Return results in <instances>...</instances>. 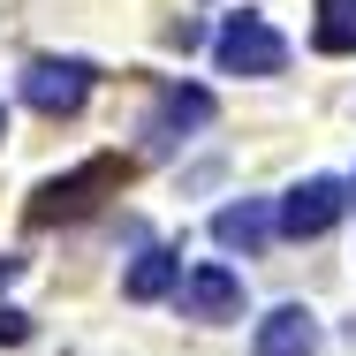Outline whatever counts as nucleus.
Instances as JSON below:
<instances>
[{"label":"nucleus","instance_id":"1","mask_svg":"<svg viewBox=\"0 0 356 356\" xmlns=\"http://www.w3.org/2000/svg\"><path fill=\"white\" fill-rule=\"evenodd\" d=\"M129 182V159H91V167H76V175H54V182H38L31 190V205H23V220L31 227H54V220H76L99 205V190H122Z\"/></svg>","mask_w":356,"mask_h":356},{"label":"nucleus","instance_id":"2","mask_svg":"<svg viewBox=\"0 0 356 356\" xmlns=\"http://www.w3.org/2000/svg\"><path fill=\"white\" fill-rule=\"evenodd\" d=\"M213 61H220V76H281L288 69V38L258 8H235L213 31Z\"/></svg>","mask_w":356,"mask_h":356},{"label":"nucleus","instance_id":"3","mask_svg":"<svg viewBox=\"0 0 356 356\" xmlns=\"http://www.w3.org/2000/svg\"><path fill=\"white\" fill-rule=\"evenodd\" d=\"M91 83H99L91 61H76V54H38V61L23 69V99H31L46 122H69V114H83Z\"/></svg>","mask_w":356,"mask_h":356},{"label":"nucleus","instance_id":"4","mask_svg":"<svg viewBox=\"0 0 356 356\" xmlns=\"http://www.w3.org/2000/svg\"><path fill=\"white\" fill-rule=\"evenodd\" d=\"M205 122H213V91L205 83H167L152 99V114H144V159H167L175 144L190 137V129H205Z\"/></svg>","mask_w":356,"mask_h":356},{"label":"nucleus","instance_id":"5","mask_svg":"<svg viewBox=\"0 0 356 356\" xmlns=\"http://www.w3.org/2000/svg\"><path fill=\"white\" fill-rule=\"evenodd\" d=\"M341 213H349V190H341L334 175H311V182H296V190L281 197V235L311 243V235H326Z\"/></svg>","mask_w":356,"mask_h":356},{"label":"nucleus","instance_id":"6","mask_svg":"<svg viewBox=\"0 0 356 356\" xmlns=\"http://www.w3.org/2000/svg\"><path fill=\"white\" fill-rule=\"evenodd\" d=\"M273 235H281V213H273L266 197H235V205H220V213H213V243H220V250L258 258Z\"/></svg>","mask_w":356,"mask_h":356},{"label":"nucleus","instance_id":"7","mask_svg":"<svg viewBox=\"0 0 356 356\" xmlns=\"http://www.w3.org/2000/svg\"><path fill=\"white\" fill-rule=\"evenodd\" d=\"M235 311H243V281H235L227 266H197V273L182 281V318L220 326V318H235Z\"/></svg>","mask_w":356,"mask_h":356},{"label":"nucleus","instance_id":"8","mask_svg":"<svg viewBox=\"0 0 356 356\" xmlns=\"http://www.w3.org/2000/svg\"><path fill=\"white\" fill-rule=\"evenodd\" d=\"M250 356H318V318H311L303 303L266 311V318H258V341H250Z\"/></svg>","mask_w":356,"mask_h":356},{"label":"nucleus","instance_id":"9","mask_svg":"<svg viewBox=\"0 0 356 356\" xmlns=\"http://www.w3.org/2000/svg\"><path fill=\"white\" fill-rule=\"evenodd\" d=\"M175 281H182V258L152 243V250L137 258V266H129V281H122V296H129V303H159V296H167Z\"/></svg>","mask_w":356,"mask_h":356},{"label":"nucleus","instance_id":"10","mask_svg":"<svg viewBox=\"0 0 356 356\" xmlns=\"http://www.w3.org/2000/svg\"><path fill=\"white\" fill-rule=\"evenodd\" d=\"M311 46L318 54H356V0H318V23H311Z\"/></svg>","mask_w":356,"mask_h":356},{"label":"nucleus","instance_id":"11","mask_svg":"<svg viewBox=\"0 0 356 356\" xmlns=\"http://www.w3.org/2000/svg\"><path fill=\"white\" fill-rule=\"evenodd\" d=\"M23 341H31V318H23V311H8V303H0V349H23Z\"/></svg>","mask_w":356,"mask_h":356},{"label":"nucleus","instance_id":"12","mask_svg":"<svg viewBox=\"0 0 356 356\" xmlns=\"http://www.w3.org/2000/svg\"><path fill=\"white\" fill-rule=\"evenodd\" d=\"M167 46H182V54H190V46H205V23H190V15H182V23H167Z\"/></svg>","mask_w":356,"mask_h":356},{"label":"nucleus","instance_id":"13","mask_svg":"<svg viewBox=\"0 0 356 356\" xmlns=\"http://www.w3.org/2000/svg\"><path fill=\"white\" fill-rule=\"evenodd\" d=\"M15 273H23V258H0V288L15 281Z\"/></svg>","mask_w":356,"mask_h":356},{"label":"nucleus","instance_id":"14","mask_svg":"<svg viewBox=\"0 0 356 356\" xmlns=\"http://www.w3.org/2000/svg\"><path fill=\"white\" fill-rule=\"evenodd\" d=\"M0 137H8V114H0Z\"/></svg>","mask_w":356,"mask_h":356},{"label":"nucleus","instance_id":"15","mask_svg":"<svg viewBox=\"0 0 356 356\" xmlns=\"http://www.w3.org/2000/svg\"><path fill=\"white\" fill-rule=\"evenodd\" d=\"M349 205H356V182H349Z\"/></svg>","mask_w":356,"mask_h":356}]
</instances>
